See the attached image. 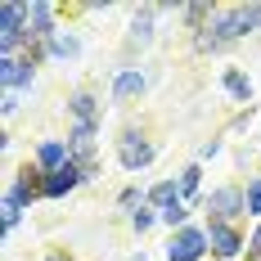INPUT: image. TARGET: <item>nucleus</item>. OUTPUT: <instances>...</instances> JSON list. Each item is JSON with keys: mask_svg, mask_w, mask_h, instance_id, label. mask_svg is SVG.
<instances>
[{"mask_svg": "<svg viewBox=\"0 0 261 261\" xmlns=\"http://www.w3.org/2000/svg\"><path fill=\"white\" fill-rule=\"evenodd\" d=\"M23 18H32V5H0V50L5 59H14L18 41H23Z\"/></svg>", "mask_w": 261, "mask_h": 261, "instance_id": "f257e3e1", "label": "nucleus"}, {"mask_svg": "<svg viewBox=\"0 0 261 261\" xmlns=\"http://www.w3.org/2000/svg\"><path fill=\"white\" fill-rule=\"evenodd\" d=\"M207 252V234L203 230H180V234L167 243V257L171 261H198Z\"/></svg>", "mask_w": 261, "mask_h": 261, "instance_id": "f03ea898", "label": "nucleus"}, {"mask_svg": "<svg viewBox=\"0 0 261 261\" xmlns=\"http://www.w3.org/2000/svg\"><path fill=\"white\" fill-rule=\"evenodd\" d=\"M81 176H86V171H77V167L68 162V167L50 171V180H41V189H45V198H63L68 189H77V185H81Z\"/></svg>", "mask_w": 261, "mask_h": 261, "instance_id": "7ed1b4c3", "label": "nucleus"}, {"mask_svg": "<svg viewBox=\"0 0 261 261\" xmlns=\"http://www.w3.org/2000/svg\"><path fill=\"white\" fill-rule=\"evenodd\" d=\"M207 243H212V252H216V257H234V252H243V248H248V243H243L230 225H221V221L207 230Z\"/></svg>", "mask_w": 261, "mask_h": 261, "instance_id": "20e7f679", "label": "nucleus"}, {"mask_svg": "<svg viewBox=\"0 0 261 261\" xmlns=\"http://www.w3.org/2000/svg\"><path fill=\"white\" fill-rule=\"evenodd\" d=\"M149 158H153V149L144 144V135H135V130H126V135H122V162H126L130 171H135V167H144Z\"/></svg>", "mask_w": 261, "mask_h": 261, "instance_id": "39448f33", "label": "nucleus"}, {"mask_svg": "<svg viewBox=\"0 0 261 261\" xmlns=\"http://www.w3.org/2000/svg\"><path fill=\"white\" fill-rule=\"evenodd\" d=\"M0 77H5L9 95H14L18 86H27V81H32V59H5V63H0Z\"/></svg>", "mask_w": 261, "mask_h": 261, "instance_id": "423d86ee", "label": "nucleus"}, {"mask_svg": "<svg viewBox=\"0 0 261 261\" xmlns=\"http://www.w3.org/2000/svg\"><path fill=\"white\" fill-rule=\"evenodd\" d=\"M207 207L216 212V216H234V212H243V207H248V198H243L239 189H216Z\"/></svg>", "mask_w": 261, "mask_h": 261, "instance_id": "0eeeda50", "label": "nucleus"}, {"mask_svg": "<svg viewBox=\"0 0 261 261\" xmlns=\"http://www.w3.org/2000/svg\"><path fill=\"white\" fill-rule=\"evenodd\" d=\"M135 95H144V77H140V72H122V77L113 81V99H117V104H126Z\"/></svg>", "mask_w": 261, "mask_h": 261, "instance_id": "6e6552de", "label": "nucleus"}, {"mask_svg": "<svg viewBox=\"0 0 261 261\" xmlns=\"http://www.w3.org/2000/svg\"><path fill=\"white\" fill-rule=\"evenodd\" d=\"M68 153H72V149H68L63 140H50V144H41V167H45V171H59V167H68Z\"/></svg>", "mask_w": 261, "mask_h": 261, "instance_id": "1a4fd4ad", "label": "nucleus"}, {"mask_svg": "<svg viewBox=\"0 0 261 261\" xmlns=\"http://www.w3.org/2000/svg\"><path fill=\"white\" fill-rule=\"evenodd\" d=\"M27 36H54L50 32V5H32V18H27Z\"/></svg>", "mask_w": 261, "mask_h": 261, "instance_id": "9d476101", "label": "nucleus"}, {"mask_svg": "<svg viewBox=\"0 0 261 261\" xmlns=\"http://www.w3.org/2000/svg\"><path fill=\"white\" fill-rule=\"evenodd\" d=\"M225 90L234 95L239 104H248V95H252V86H248V77H243L239 68H225Z\"/></svg>", "mask_w": 261, "mask_h": 261, "instance_id": "9b49d317", "label": "nucleus"}, {"mask_svg": "<svg viewBox=\"0 0 261 261\" xmlns=\"http://www.w3.org/2000/svg\"><path fill=\"white\" fill-rule=\"evenodd\" d=\"M72 113H77L81 122H90V126H95V95H86V90L72 95Z\"/></svg>", "mask_w": 261, "mask_h": 261, "instance_id": "f8f14e48", "label": "nucleus"}, {"mask_svg": "<svg viewBox=\"0 0 261 261\" xmlns=\"http://www.w3.org/2000/svg\"><path fill=\"white\" fill-rule=\"evenodd\" d=\"M248 212H252V216H261V180L248 185Z\"/></svg>", "mask_w": 261, "mask_h": 261, "instance_id": "ddd939ff", "label": "nucleus"}, {"mask_svg": "<svg viewBox=\"0 0 261 261\" xmlns=\"http://www.w3.org/2000/svg\"><path fill=\"white\" fill-rule=\"evenodd\" d=\"M198 176H203V171H198V167H189V171L180 176V194H194V189H198Z\"/></svg>", "mask_w": 261, "mask_h": 261, "instance_id": "4468645a", "label": "nucleus"}, {"mask_svg": "<svg viewBox=\"0 0 261 261\" xmlns=\"http://www.w3.org/2000/svg\"><path fill=\"white\" fill-rule=\"evenodd\" d=\"M162 221H167V225H185V207H180V203L162 207Z\"/></svg>", "mask_w": 261, "mask_h": 261, "instance_id": "2eb2a0df", "label": "nucleus"}, {"mask_svg": "<svg viewBox=\"0 0 261 261\" xmlns=\"http://www.w3.org/2000/svg\"><path fill=\"white\" fill-rule=\"evenodd\" d=\"M54 54H77V41L72 36H54Z\"/></svg>", "mask_w": 261, "mask_h": 261, "instance_id": "dca6fc26", "label": "nucleus"}, {"mask_svg": "<svg viewBox=\"0 0 261 261\" xmlns=\"http://www.w3.org/2000/svg\"><path fill=\"white\" fill-rule=\"evenodd\" d=\"M149 23H153V14H144V18H135V36H140V41H149V36H153V32H149Z\"/></svg>", "mask_w": 261, "mask_h": 261, "instance_id": "f3484780", "label": "nucleus"}, {"mask_svg": "<svg viewBox=\"0 0 261 261\" xmlns=\"http://www.w3.org/2000/svg\"><path fill=\"white\" fill-rule=\"evenodd\" d=\"M149 225H153V212L140 207V212H135V230H149Z\"/></svg>", "mask_w": 261, "mask_h": 261, "instance_id": "a211bd4d", "label": "nucleus"}, {"mask_svg": "<svg viewBox=\"0 0 261 261\" xmlns=\"http://www.w3.org/2000/svg\"><path fill=\"white\" fill-rule=\"evenodd\" d=\"M248 257H261V225H257V234L248 239Z\"/></svg>", "mask_w": 261, "mask_h": 261, "instance_id": "6ab92c4d", "label": "nucleus"}, {"mask_svg": "<svg viewBox=\"0 0 261 261\" xmlns=\"http://www.w3.org/2000/svg\"><path fill=\"white\" fill-rule=\"evenodd\" d=\"M50 261H63V257H50Z\"/></svg>", "mask_w": 261, "mask_h": 261, "instance_id": "aec40b11", "label": "nucleus"}]
</instances>
